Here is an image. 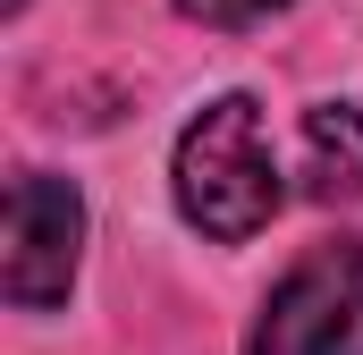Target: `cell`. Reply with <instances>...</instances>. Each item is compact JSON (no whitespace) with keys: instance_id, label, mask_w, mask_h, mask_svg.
<instances>
[{"instance_id":"cell-4","label":"cell","mask_w":363,"mask_h":355,"mask_svg":"<svg viewBox=\"0 0 363 355\" xmlns=\"http://www.w3.org/2000/svg\"><path fill=\"white\" fill-rule=\"evenodd\" d=\"M304 195L313 203H355L363 195V110L355 102L304 110Z\"/></svg>"},{"instance_id":"cell-2","label":"cell","mask_w":363,"mask_h":355,"mask_svg":"<svg viewBox=\"0 0 363 355\" xmlns=\"http://www.w3.org/2000/svg\"><path fill=\"white\" fill-rule=\"evenodd\" d=\"M245 355H363V237H330L254 313Z\"/></svg>"},{"instance_id":"cell-3","label":"cell","mask_w":363,"mask_h":355,"mask_svg":"<svg viewBox=\"0 0 363 355\" xmlns=\"http://www.w3.org/2000/svg\"><path fill=\"white\" fill-rule=\"evenodd\" d=\"M85 254V195L51 170H26L9 186V246H0V288L17 313H51L77 288Z\"/></svg>"},{"instance_id":"cell-5","label":"cell","mask_w":363,"mask_h":355,"mask_svg":"<svg viewBox=\"0 0 363 355\" xmlns=\"http://www.w3.org/2000/svg\"><path fill=\"white\" fill-rule=\"evenodd\" d=\"M186 17H203V26H220V34H237V26H271L287 0H178Z\"/></svg>"},{"instance_id":"cell-1","label":"cell","mask_w":363,"mask_h":355,"mask_svg":"<svg viewBox=\"0 0 363 355\" xmlns=\"http://www.w3.org/2000/svg\"><path fill=\"white\" fill-rule=\"evenodd\" d=\"M169 186H178V212L186 229L237 246L254 229H271L279 212V153H271V119L254 93H220L186 119L178 136V161H169Z\"/></svg>"}]
</instances>
